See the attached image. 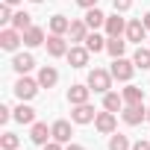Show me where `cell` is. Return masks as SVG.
Instances as JSON below:
<instances>
[{
    "mask_svg": "<svg viewBox=\"0 0 150 150\" xmlns=\"http://www.w3.org/2000/svg\"><path fill=\"white\" fill-rule=\"evenodd\" d=\"M0 144H3V150H15L18 147V135L15 132H6L3 138H0Z\"/></svg>",
    "mask_w": 150,
    "mask_h": 150,
    "instance_id": "29",
    "label": "cell"
},
{
    "mask_svg": "<svg viewBox=\"0 0 150 150\" xmlns=\"http://www.w3.org/2000/svg\"><path fill=\"white\" fill-rule=\"evenodd\" d=\"M65 150H86V147H83V144H68Z\"/></svg>",
    "mask_w": 150,
    "mask_h": 150,
    "instance_id": "36",
    "label": "cell"
},
{
    "mask_svg": "<svg viewBox=\"0 0 150 150\" xmlns=\"http://www.w3.org/2000/svg\"><path fill=\"white\" fill-rule=\"evenodd\" d=\"M94 118H97V112H94V106H88V103L74 106V112H71V121H74V124H91Z\"/></svg>",
    "mask_w": 150,
    "mask_h": 150,
    "instance_id": "5",
    "label": "cell"
},
{
    "mask_svg": "<svg viewBox=\"0 0 150 150\" xmlns=\"http://www.w3.org/2000/svg\"><path fill=\"white\" fill-rule=\"evenodd\" d=\"M44 44H47V53H50V56H68V44H65V38H62V35H56V33H53Z\"/></svg>",
    "mask_w": 150,
    "mask_h": 150,
    "instance_id": "11",
    "label": "cell"
},
{
    "mask_svg": "<svg viewBox=\"0 0 150 150\" xmlns=\"http://www.w3.org/2000/svg\"><path fill=\"white\" fill-rule=\"evenodd\" d=\"M103 106H106L109 112H118V109L124 106V97H118L115 91H106V97H103Z\"/></svg>",
    "mask_w": 150,
    "mask_h": 150,
    "instance_id": "27",
    "label": "cell"
},
{
    "mask_svg": "<svg viewBox=\"0 0 150 150\" xmlns=\"http://www.w3.org/2000/svg\"><path fill=\"white\" fill-rule=\"evenodd\" d=\"M121 97H124V103H144V91L138 86H127Z\"/></svg>",
    "mask_w": 150,
    "mask_h": 150,
    "instance_id": "23",
    "label": "cell"
},
{
    "mask_svg": "<svg viewBox=\"0 0 150 150\" xmlns=\"http://www.w3.org/2000/svg\"><path fill=\"white\" fill-rule=\"evenodd\" d=\"M88 94H91V88H88V86H71V88H68V100H71V106L88 103Z\"/></svg>",
    "mask_w": 150,
    "mask_h": 150,
    "instance_id": "10",
    "label": "cell"
},
{
    "mask_svg": "<svg viewBox=\"0 0 150 150\" xmlns=\"http://www.w3.org/2000/svg\"><path fill=\"white\" fill-rule=\"evenodd\" d=\"M112 3H115V12H127L132 6V0H112Z\"/></svg>",
    "mask_w": 150,
    "mask_h": 150,
    "instance_id": "30",
    "label": "cell"
},
{
    "mask_svg": "<svg viewBox=\"0 0 150 150\" xmlns=\"http://www.w3.org/2000/svg\"><path fill=\"white\" fill-rule=\"evenodd\" d=\"M77 3H80L83 9H94V6H97V0H77Z\"/></svg>",
    "mask_w": 150,
    "mask_h": 150,
    "instance_id": "33",
    "label": "cell"
},
{
    "mask_svg": "<svg viewBox=\"0 0 150 150\" xmlns=\"http://www.w3.org/2000/svg\"><path fill=\"white\" fill-rule=\"evenodd\" d=\"M71 41H86V35H88V24L86 21H71Z\"/></svg>",
    "mask_w": 150,
    "mask_h": 150,
    "instance_id": "19",
    "label": "cell"
},
{
    "mask_svg": "<svg viewBox=\"0 0 150 150\" xmlns=\"http://www.w3.org/2000/svg\"><path fill=\"white\" fill-rule=\"evenodd\" d=\"M112 77L115 80H121V83H129L132 80V71H135V62H129V59H124V56H118L115 62H112Z\"/></svg>",
    "mask_w": 150,
    "mask_h": 150,
    "instance_id": "2",
    "label": "cell"
},
{
    "mask_svg": "<svg viewBox=\"0 0 150 150\" xmlns=\"http://www.w3.org/2000/svg\"><path fill=\"white\" fill-rule=\"evenodd\" d=\"M144 27H147V33H150V12L144 15Z\"/></svg>",
    "mask_w": 150,
    "mask_h": 150,
    "instance_id": "37",
    "label": "cell"
},
{
    "mask_svg": "<svg viewBox=\"0 0 150 150\" xmlns=\"http://www.w3.org/2000/svg\"><path fill=\"white\" fill-rule=\"evenodd\" d=\"M15 94H18V100H33V97L38 94V80L21 77V80L15 83Z\"/></svg>",
    "mask_w": 150,
    "mask_h": 150,
    "instance_id": "3",
    "label": "cell"
},
{
    "mask_svg": "<svg viewBox=\"0 0 150 150\" xmlns=\"http://www.w3.org/2000/svg\"><path fill=\"white\" fill-rule=\"evenodd\" d=\"M147 121H150V109H147Z\"/></svg>",
    "mask_w": 150,
    "mask_h": 150,
    "instance_id": "39",
    "label": "cell"
},
{
    "mask_svg": "<svg viewBox=\"0 0 150 150\" xmlns=\"http://www.w3.org/2000/svg\"><path fill=\"white\" fill-rule=\"evenodd\" d=\"M112 71H103V68H94L91 74H88V88L91 91H100V94H106L109 88H112Z\"/></svg>",
    "mask_w": 150,
    "mask_h": 150,
    "instance_id": "1",
    "label": "cell"
},
{
    "mask_svg": "<svg viewBox=\"0 0 150 150\" xmlns=\"http://www.w3.org/2000/svg\"><path fill=\"white\" fill-rule=\"evenodd\" d=\"M21 41H24V33H21V30H15V27L0 33V47H3V50H15Z\"/></svg>",
    "mask_w": 150,
    "mask_h": 150,
    "instance_id": "6",
    "label": "cell"
},
{
    "mask_svg": "<svg viewBox=\"0 0 150 150\" xmlns=\"http://www.w3.org/2000/svg\"><path fill=\"white\" fill-rule=\"evenodd\" d=\"M88 47H71L68 50V62H71V68H86L88 65Z\"/></svg>",
    "mask_w": 150,
    "mask_h": 150,
    "instance_id": "8",
    "label": "cell"
},
{
    "mask_svg": "<svg viewBox=\"0 0 150 150\" xmlns=\"http://www.w3.org/2000/svg\"><path fill=\"white\" fill-rule=\"evenodd\" d=\"M86 47H88L91 53H100V50H106V38H100L97 33H88V35H86Z\"/></svg>",
    "mask_w": 150,
    "mask_h": 150,
    "instance_id": "24",
    "label": "cell"
},
{
    "mask_svg": "<svg viewBox=\"0 0 150 150\" xmlns=\"http://www.w3.org/2000/svg\"><path fill=\"white\" fill-rule=\"evenodd\" d=\"M124 30H127V24H124V18H121V15H109V18H106V33H109V38L121 35Z\"/></svg>",
    "mask_w": 150,
    "mask_h": 150,
    "instance_id": "15",
    "label": "cell"
},
{
    "mask_svg": "<svg viewBox=\"0 0 150 150\" xmlns=\"http://www.w3.org/2000/svg\"><path fill=\"white\" fill-rule=\"evenodd\" d=\"M68 30H71V21H68L65 15H53V18H50V33L62 35V33H68Z\"/></svg>",
    "mask_w": 150,
    "mask_h": 150,
    "instance_id": "21",
    "label": "cell"
},
{
    "mask_svg": "<svg viewBox=\"0 0 150 150\" xmlns=\"http://www.w3.org/2000/svg\"><path fill=\"white\" fill-rule=\"evenodd\" d=\"M33 3H41V0H33Z\"/></svg>",
    "mask_w": 150,
    "mask_h": 150,
    "instance_id": "40",
    "label": "cell"
},
{
    "mask_svg": "<svg viewBox=\"0 0 150 150\" xmlns=\"http://www.w3.org/2000/svg\"><path fill=\"white\" fill-rule=\"evenodd\" d=\"M12 27L21 30V33L30 30V27H33V24H30V15H27V12H15V15H12Z\"/></svg>",
    "mask_w": 150,
    "mask_h": 150,
    "instance_id": "28",
    "label": "cell"
},
{
    "mask_svg": "<svg viewBox=\"0 0 150 150\" xmlns=\"http://www.w3.org/2000/svg\"><path fill=\"white\" fill-rule=\"evenodd\" d=\"M94 127H97V132H103V135H109V132H115V112H97V118H94Z\"/></svg>",
    "mask_w": 150,
    "mask_h": 150,
    "instance_id": "7",
    "label": "cell"
},
{
    "mask_svg": "<svg viewBox=\"0 0 150 150\" xmlns=\"http://www.w3.org/2000/svg\"><path fill=\"white\" fill-rule=\"evenodd\" d=\"M144 118H147V109H144V103H127V109H124V121H127L129 127L141 124Z\"/></svg>",
    "mask_w": 150,
    "mask_h": 150,
    "instance_id": "4",
    "label": "cell"
},
{
    "mask_svg": "<svg viewBox=\"0 0 150 150\" xmlns=\"http://www.w3.org/2000/svg\"><path fill=\"white\" fill-rule=\"evenodd\" d=\"M9 118H15V115H12V109H9V106H0V124H6Z\"/></svg>",
    "mask_w": 150,
    "mask_h": 150,
    "instance_id": "32",
    "label": "cell"
},
{
    "mask_svg": "<svg viewBox=\"0 0 150 150\" xmlns=\"http://www.w3.org/2000/svg\"><path fill=\"white\" fill-rule=\"evenodd\" d=\"M24 44H27V47H38V44H44V30H41V27H30V30H24Z\"/></svg>",
    "mask_w": 150,
    "mask_h": 150,
    "instance_id": "14",
    "label": "cell"
},
{
    "mask_svg": "<svg viewBox=\"0 0 150 150\" xmlns=\"http://www.w3.org/2000/svg\"><path fill=\"white\" fill-rule=\"evenodd\" d=\"M3 3H9V6H15V3H21V0H3Z\"/></svg>",
    "mask_w": 150,
    "mask_h": 150,
    "instance_id": "38",
    "label": "cell"
},
{
    "mask_svg": "<svg viewBox=\"0 0 150 150\" xmlns=\"http://www.w3.org/2000/svg\"><path fill=\"white\" fill-rule=\"evenodd\" d=\"M86 24H88L91 30H97V27H106V15H103L97 6H94V9H88V12H86Z\"/></svg>",
    "mask_w": 150,
    "mask_h": 150,
    "instance_id": "20",
    "label": "cell"
},
{
    "mask_svg": "<svg viewBox=\"0 0 150 150\" xmlns=\"http://www.w3.org/2000/svg\"><path fill=\"white\" fill-rule=\"evenodd\" d=\"M33 65H35V59H33L30 53H18V56L12 59V68H15L18 74H27V71H33Z\"/></svg>",
    "mask_w": 150,
    "mask_h": 150,
    "instance_id": "16",
    "label": "cell"
},
{
    "mask_svg": "<svg viewBox=\"0 0 150 150\" xmlns=\"http://www.w3.org/2000/svg\"><path fill=\"white\" fill-rule=\"evenodd\" d=\"M50 129H53V141H59V144H71V135H74V132H71V124H68V121H56Z\"/></svg>",
    "mask_w": 150,
    "mask_h": 150,
    "instance_id": "9",
    "label": "cell"
},
{
    "mask_svg": "<svg viewBox=\"0 0 150 150\" xmlns=\"http://www.w3.org/2000/svg\"><path fill=\"white\" fill-rule=\"evenodd\" d=\"M44 150H62V147H59V141H47V144H44Z\"/></svg>",
    "mask_w": 150,
    "mask_h": 150,
    "instance_id": "35",
    "label": "cell"
},
{
    "mask_svg": "<svg viewBox=\"0 0 150 150\" xmlns=\"http://www.w3.org/2000/svg\"><path fill=\"white\" fill-rule=\"evenodd\" d=\"M0 21H12V9H9V3H3V6H0Z\"/></svg>",
    "mask_w": 150,
    "mask_h": 150,
    "instance_id": "31",
    "label": "cell"
},
{
    "mask_svg": "<svg viewBox=\"0 0 150 150\" xmlns=\"http://www.w3.org/2000/svg\"><path fill=\"white\" fill-rule=\"evenodd\" d=\"M106 50H109V56H112V59H118V56H124L127 41H121V35H115V38H109V41H106Z\"/></svg>",
    "mask_w": 150,
    "mask_h": 150,
    "instance_id": "22",
    "label": "cell"
},
{
    "mask_svg": "<svg viewBox=\"0 0 150 150\" xmlns=\"http://www.w3.org/2000/svg\"><path fill=\"white\" fill-rule=\"evenodd\" d=\"M132 62H135V68H150V47H138L135 50V56H132Z\"/></svg>",
    "mask_w": 150,
    "mask_h": 150,
    "instance_id": "25",
    "label": "cell"
},
{
    "mask_svg": "<svg viewBox=\"0 0 150 150\" xmlns=\"http://www.w3.org/2000/svg\"><path fill=\"white\" fill-rule=\"evenodd\" d=\"M109 150H132V144H129V138H127V135L115 132V135L109 138Z\"/></svg>",
    "mask_w": 150,
    "mask_h": 150,
    "instance_id": "26",
    "label": "cell"
},
{
    "mask_svg": "<svg viewBox=\"0 0 150 150\" xmlns=\"http://www.w3.org/2000/svg\"><path fill=\"white\" fill-rule=\"evenodd\" d=\"M132 150H150V141H135Z\"/></svg>",
    "mask_w": 150,
    "mask_h": 150,
    "instance_id": "34",
    "label": "cell"
},
{
    "mask_svg": "<svg viewBox=\"0 0 150 150\" xmlns=\"http://www.w3.org/2000/svg\"><path fill=\"white\" fill-rule=\"evenodd\" d=\"M15 121L18 124H35V109L33 106H24V100H21V106L15 109Z\"/></svg>",
    "mask_w": 150,
    "mask_h": 150,
    "instance_id": "18",
    "label": "cell"
},
{
    "mask_svg": "<svg viewBox=\"0 0 150 150\" xmlns=\"http://www.w3.org/2000/svg\"><path fill=\"white\" fill-rule=\"evenodd\" d=\"M56 80H59L56 68H41V71H38V86H41V88H53Z\"/></svg>",
    "mask_w": 150,
    "mask_h": 150,
    "instance_id": "17",
    "label": "cell"
},
{
    "mask_svg": "<svg viewBox=\"0 0 150 150\" xmlns=\"http://www.w3.org/2000/svg\"><path fill=\"white\" fill-rule=\"evenodd\" d=\"M30 138L35 141V144H47V138H53V129H47V124H33V129H30Z\"/></svg>",
    "mask_w": 150,
    "mask_h": 150,
    "instance_id": "13",
    "label": "cell"
},
{
    "mask_svg": "<svg viewBox=\"0 0 150 150\" xmlns=\"http://www.w3.org/2000/svg\"><path fill=\"white\" fill-rule=\"evenodd\" d=\"M144 35H147V27H144V21H129L127 24V38L129 41H144Z\"/></svg>",
    "mask_w": 150,
    "mask_h": 150,
    "instance_id": "12",
    "label": "cell"
}]
</instances>
